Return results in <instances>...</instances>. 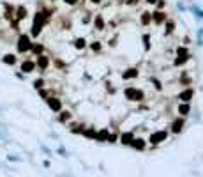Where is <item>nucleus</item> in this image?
I'll list each match as a JSON object with an SVG mask.
<instances>
[{
	"label": "nucleus",
	"mask_w": 203,
	"mask_h": 177,
	"mask_svg": "<svg viewBox=\"0 0 203 177\" xmlns=\"http://www.w3.org/2000/svg\"><path fill=\"white\" fill-rule=\"evenodd\" d=\"M30 50H32L35 55H41V53H43V44H32Z\"/></svg>",
	"instance_id": "17"
},
{
	"label": "nucleus",
	"mask_w": 203,
	"mask_h": 177,
	"mask_svg": "<svg viewBox=\"0 0 203 177\" xmlns=\"http://www.w3.org/2000/svg\"><path fill=\"white\" fill-rule=\"evenodd\" d=\"M85 136H88V138H94V136H95V131H94V129H87V131H85Z\"/></svg>",
	"instance_id": "24"
},
{
	"label": "nucleus",
	"mask_w": 203,
	"mask_h": 177,
	"mask_svg": "<svg viewBox=\"0 0 203 177\" xmlns=\"http://www.w3.org/2000/svg\"><path fill=\"white\" fill-rule=\"evenodd\" d=\"M48 64H49V59H48L46 55H43V53H41V55H37V62H35V66H39L41 69H46V67H48Z\"/></svg>",
	"instance_id": "7"
},
{
	"label": "nucleus",
	"mask_w": 203,
	"mask_h": 177,
	"mask_svg": "<svg viewBox=\"0 0 203 177\" xmlns=\"http://www.w3.org/2000/svg\"><path fill=\"white\" fill-rule=\"evenodd\" d=\"M177 55H180V57H189V55H187V50H186V48H178V50H177Z\"/></svg>",
	"instance_id": "23"
},
{
	"label": "nucleus",
	"mask_w": 203,
	"mask_h": 177,
	"mask_svg": "<svg viewBox=\"0 0 203 177\" xmlns=\"http://www.w3.org/2000/svg\"><path fill=\"white\" fill-rule=\"evenodd\" d=\"M90 2H94V4H99V2H101V0H90Z\"/></svg>",
	"instance_id": "30"
},
{
	"label": "nucleus",
	"mask_w": 203,
	"mask_h": 177,
	"mask_svg": "<svg viewBox=\"0 0 203 177\" xmlns=\"http://www.w3.org/2000/svg\"><path fill=\"white\" fill-rule=\"evenodd\" d=\"M95 25H97L99 30H103V18H97V20H95Z\"/></svg>",
	"instance_id": "25"
},
{
	"label": "nucleus",
	"mask_w": 203,
	"mask_h": 177,
	"mask_svg": "<svg viewBox=\"0 0 203 177\" xmlns=\"http://www.w3.org/2000/svg\"><path fill=\"white\" fill-rule=\"evenodd\" d=\"M74 46H76V48H83V46H85V39H76V41H74Z\"/></svg>",
	"instance_id": "22"
},
{
	"label": "nucleus",
	"mask_w": 203,
	"mask_h": 177,
	"mask_svg": "<svg viewBox=\"0 0 203 177\" xmlns=\"http://www.w3.org/2000/svg\"><path fill=\"white\" fill-rule=\"evenodd\" d=\"M148 4H155V0H147Z\"/></svg>",
	"instance_id": "29"
},
{
	"label": "nucleus",
	"mask_w": 203,
	"mask_h": 177,
	"mask_svg": "<svg viewBox=\"0 0 203 177\" xmlns=\"http://www.w3.org/2000/svg\"><path fill=\"white\" fill-rule=\"evenodd\" d=\"M108 136H110L108 129H103V131H99L97 135H95V138H97L99 142H104V140H108Z\"/></svg>",
	"instance_id": "13"
},
{
	"label": "nucleus",
	"mask_w": 203,
	"mask_h": 177,
	"mask_svg": "<svg viewBox=\"0 0 203 177\" xmlns=\"http://www.w3.org/2000/svg\"><path fill=\"white\" fill-rule=\"evenodd\" d=\"M168 133L166 131H155L154 135H150V144H159V142H164Z\"/></svg>",
	"instance_id": "4"
},
{
	"label": "nucleus",
	"mask_w": 203,
	"mask_h": 177,
	"mask_svg": "<svg viewBox=\"0 0 203 177\" xmlns=\"http://www.w3.org/2000/svg\"><path fill=\"white\" fill-rule=\"evenodd\" d=\"M4 64H7V66H12V64H16V57L11 55V53H9V55H6V57H4Z\"/></svg>",
	"instance_id": "14"
},
{
	"label": "nucleus",
	"mask_w": 203,
	"mask_h": 177,
	"mask_svg": "<svg viewBox=\"0 0 203 177\" xmlns=\"http://www.w3.org/2000/svg\"><path fill=\"white\" fill-rule=\"evenodd\" d=\"M189 110H191V106L187 105V103H186V105H180V108H178V112H180L182 115H187V113H189Z\"/></svg>",
	"instance_id": "18"
},
{
	"label": "nucleus",
	"mask_w": 203,
	"mask_h": 177,
	"mask_svg": "<svg viewBox=\"0 0 203 177\" xmlns=\"http://www.w3.org/2000/svg\"><path fill=\"white\" fill-rule=\"evenodd\" d=\"M25 18H27V9L20 6V7L16 9V20L20 22V20H25Z\"/></svg>",
	"instance_id": "10"
},
{
	"label": "nucleus",
	"mask_w": 203,
	"mask_h": 177,
	"mask_svg": "<svg viewBox=\"0 0 203 177\" xmlns=\"http://www.w3.org/2000/svg\"><path fill=\"white\" fill-rule=\"evenodd\" d=\"M126 98L127 99H131V101H141L143 99V92L141 90H138V88H134V87H129L126 90Z\"/></svg>",
	"instance_id": "3"
},
{
	"label": "nucleus",
	"mask_w": 203,
	"mask_h": 177,
	"mask_svg": "<svg viewBox=\"0 0 203 177\" xmlns=\"http://www.w3.org/2000/svg\"><path fill=\"white\" fill-rule=\"evenodd\" d=\"M43 80H35V82H34V87H35V88H41V87H43Z\"/></svg>",
	"instance_id": "26"
},
{
	"label": "nucleus",
	"mask_w": 203,
	"mask_h": 177,
	"mask_svg": "<svg viewBox=\"0 0 203 177\" xmlns=\"http://www.w3.org/2000/svg\"><path fill=\"white\" fill-rule=\"evenodd\" d=\"M136 76H138V69H134V67L127 69V71L122 74V78H124V80H129V78H136Z\"/></svg>",
	"instance_id": "8"
},
{
	"label": "nucleus",
	"mask_w": 203,
	"mask_h": 177,
	"mask_svg": "<svg viewBox=\"0 0 203 177\" xmlns=\"http://www.w3.org/2000/svg\"><path fill=\"white\" fill-rule=\"evenodd\" d=\"M143 41H145V48H148V36H143Z\"/></svg>",
	"instance_id": "27"
},
{
	"label": "nucleus",
	"mask_w": 203,
	"mask_h": 177,
	"mask_svg": "<svg viewBox=\"0 0 203 177\" xmlns=\"http://www.w3.org/2000/svg\"><path fill=\"white\" fill-rule=\"evenodd\" d=\"M35 69V62L34 60H23L21 62V71L23 73H32Z\"/></svg>",
	"instance_id": "6"
},
{
	"label": "nucleus",
	"mask_w": 203,
	"mask_h": 177,
	"mask_svg": "<svg viewBox=\"0 0 203 177\" xmlns=\"http://www.w3.org/2000/svg\"><path fill=\"white\" fill-rule=\"evenodd\" d=\"M69 119H71V113H69V112H64L60 115V122H66V121H69Z\"/></svg>",
	"instance_id": "21"
},
{
	"label": "nucleus",
	"mask_w": 203,
	"mask_h": 177,
	"mask_svg": "<svg viewBox=\"0 0 203 177\" xmlns=\"http://www.w3.org/2000/svg\"><path fill=\"white\" fill-rule=\"evenodd\" d=\"M182 126H184V121H175L173 122V133H180L182 131Z\"/></svg>",
	"instance_id": "16"
},
{
	"label": "nucleus",
	"mask_w": 203,
	"mask_h": 177,
	"mask_svg": "<svg viewBox=\"0 0 203 177\" xmlns=\"http://www.w3.org/2000/svg\"><path fill=\"white\" fill-rule=\"evenodd\" d=\"M48 12H37L35 18H34V25H32V36H39L41 34V28L46 22H48Z\"/></svg>",
	"instance_id": "1"
},
{
	"label": "nucleus",
	"mask_w": 203,
	"mask_h": 177,
	"mask_svg": "<svg viewBox=\"0 0 203 177\" xmlns=\"http://www.w3.org/2000/svg\"><path fill=\"white\" fill-rule=\"evenodd\" d=\"M164 12H161V11H155L154 12V14H152V20H154V22L155 23H163V22H164Z\"/></svg>",
	"instance_id": "12"
},
{
	"label": "nucleus",
	"mask_w": 203,
	"mask_h": 177,
	"mask_svg": "<svg viewBox=\"0 0 203 177\" xmlns=\"http://www.w3.org/2000/svg\"><path fill=\"white\" fill-rule=\"evenodd\" d=\"M131 145L134 147V149H138V151H141V149H145V142H143L141 138H132V142H131Z\"/></svg>",
	"instance_id": "11"
},
{
	"label": "nucleus",
	"mask_w": 203,
	"mask_h": 177,
	"mask_svg": "<svg viewBox=\"0 0 203 177\" xmlns=\"http://www.w3.org/2000/svg\"><path fill=\"white\" fill-rule=\"evenodd\" d=\"M173 28H175V23L168 22V25H166V34H171V32H173Z\"/></svg>",
	"instance_id": "20"
},
{
	"label": "nucleus",
	"mask_w": 203,
	"mask_h": 177,
	"mask_svg": "<svg viewBox=\"0 0 203 177\" xmlns=\"http://www.w3.org/2000/svg\"><path fill=\"white\" fill-rule=\"evenodd\" d=\"M120 142H122V144H131V142H132V135H131V133H124V135L120 136Z\"/></svg>",
	"instance_id": "15"
},
{
	"label": "nucleus",
	"mask_w": 203,
	"mask_h": 177,
	"mask_svg": "<svg viewBox=\"0 0 203 177\" xmlns=\"http://www.w3.org/2000/svg\"><path fill=\"white\" fill-rule=\"evenodd\" d=\"M30 46H32V43H30V37H28L27 34L20 36V39H18V51H20V53H25V51L30 50Z\"/></svg>",
	"instance_id": "2"
},
{
	"label": "nucleus",
	"mask_w": 203,
	"mask_h": 177,
	"mask_svg": "<svg viewBox=\"0 0 203 177\" xmlns=\"http://www.w3.org/2000/svg\"><path fill=\"white\" fill-rule=\"evenodd\" d=\"M192 94H194V92H192V88H187V90H184V92H180V99L182 101H191V98H192Z\"/></svg>",
	"instance_id": "9"
},
{
	"label": "nucleus",
	"mask_w": 203,
	"mask_h": 177,
	"mask_svg": "<svg viewBox=\"0 0 203 177\" xmlns=\"http://www.w3.org/2000/svg\"><path fill=\"white\" fill-rule=\"evenodd\" d=\"M150 20H152V14H150V12H143V16H141L143 25H147V23H150Z\"/></svg>",
	"instance_id": "19"
},
{
	"label": "nucleus",
	"mask_w": 203,
	"mask_h": 177,
	"mask_svg": "<svg viewBox=\"0 0 203 177\" xmlns=\"http://www.w3.org/2000/svg\"><path fill=\"white\" fill-rule=\"evenodd\" d=\"M64 2H66V4H76L78 0H64Z\"/></svg>",
	"instance_id": "28"
},
{
	"label": "nucleus",
	"mask_w": 203,
	"mask_h": 177,
	"mask_svg": "<svg viewBox=\"0 0 203 177\" xmlns=\"http://www.w3.org/2000/svg\"><path fill=\"white\" fill-rule=\"evenodd\" d=\"M48 106L53 112H60L62 103H60V99H57V98H49V99H48Z\"/></svg>",
	"instance_id": "5"
}]
</instances>
